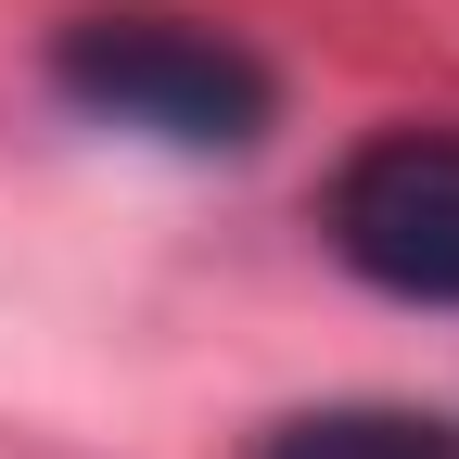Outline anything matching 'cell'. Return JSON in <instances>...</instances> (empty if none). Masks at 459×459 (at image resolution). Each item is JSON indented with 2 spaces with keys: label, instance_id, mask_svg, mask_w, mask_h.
<instances>
[{
  "label": "cell",
  "instance_id": "cell-1",
  "mask_svg": "<svg viewBox=\"0 0 459 459\" xmlns=\"http://www.w3.org/2000/svg\"><path fill=\"white\" fill-rule=\"evenodd\" d=\"M65 90L115 128H153V141H192V153H230L268 128V77L230 51L217 26H179V13H90L65 26Z\"/></svg>",
  "mask_w": 459,
  "mask_h": 459
},
{
  "label": "cell",
  "instance_id": "cell-2",
  "mask_svg": "<svg viewBox=\"0 0 459 459\" xmlns=\"http://www.w3.org/2000/svg\"><path fill=\"white\" fill-rule=\"evenodd\" d=\"M332 243L409 307H459V128H395L332 179Z\"/></svg>",
  "mask_w": 459,
  "mask_h": 459
},
{
  "label": "cell",
  "instance_id": "cell-3",
  "mask_svg": "<svg viewBox=\"0 0 459 459\" xmlns=\"http://www.w3.org/2000/svg\"><path fill=\"white\" fill-rule=\"evenodd\" d=\"M255 459H459V434L409 421V409H307V421H281Z\"/></svg>",
  "mask_w": 459,
  "mask_h": 459
}]
</instances>
